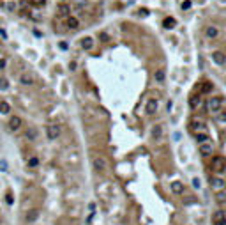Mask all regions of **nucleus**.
Here are the masks:
<instances>
[{"instance_id": "nucleus-1", "label": "nucleus", "mask_w": 226, "mask_h": 225, "mask_svg": "<svg viewBox=\"0 0 226 225\" xmlns=\"http://www.w3.org/2000/svg\"><path fill=\"white\" fill-rule=\"evenodd\" d=\"M223 106V98L221 96H212L207 99V110L210 113H219Z\"/></svg>"}, {"instance_id": "nucleus-2", "label": "nucleus", "mask_w": 226, "mask_h": 225, "mask_svg": "<svg viewBox=\"0 0 226 225\" xmlns=\"http://www.w3.org/2000/svg\"><path fill=\"white\" fill-rule=\"evenodd\" d=\"M189 130H191V133L207 131V128H205V122H203L200 117H193V119L189 121Z\"/></svg>"}, {"instance_id": "nucleus-3", "label": "nucleus", "mask_w": 226, "mask_h": 225, "mask_svg": "<svg viewBox=\"0 0 226 225\" xmlns=\"http://www.w3.org/2000/svg\"><path fill=\"white\" fill-rule=\"evenodd\" d=\"M92 163H94V169L97 170V172H104V170L108 169V161H106L104 156H95Z\"/></svg>"}, {"instance_id": "nucleus-4", "label": "nucleus", "mask_w": 226, "mask_h": 225, "mask_svg": "<svg viewBox=\"0 0 226 225\" xmlns=\"http://www.w3.org/2000/svg\"><path fill=\"white\" fill-rule=\"evenodd\" d=\"M225 167H226L225 158H221V156H214L212 158V169L216 170V172H223Z\"/></svg>"}, {"instance_id": "nucleus-5", "label": "nucleus", "mask_w": 226, "mask_h": 225, "mask_svg": "<svg viewBox=\"0 0 226 225\" xmlns=\"http://www.w3.org/2000/svg\"><path fill=\"white\" fill-rule=\"evenodd\" d=\"M46 135H48L50 140H56L60 136V126L58 124H50L48 130H46Z\"/></svg>"}, {"instance_id": "nucleus-6", "label": "nucleus", "mask_w": 226, "mask_h": 225, "mask_svg": "<svg viewBox=\"0 0 226 225\" xmlns=\"http://www.w3.org/2000/svg\"><path fill=\"white\" fill-rule=\"evenodd\" d=\"M198 151H200L201 156L207 158V156H212V154H214V146H212L210 142H205V144H200V146H198Z\"/></svg>"}, {"instance_id": "nucleus-7", "label": "nucleus", "mask_w": 226, "mask_h": 225, "mask_svg": "<svg viewBox=\"0 0 226 225\" xmlns=\"http://www.w3.org/2000/svg\"><path fill=\"white\" fill-rule=\"evenodd\" d=\"M212 222H214V225H226L225 211H216V213L212 214Z\"/></svg>"}, {"instance_id": "nucleus-8", "label": "nucleus", "mask_w": 226, "mask_h": 225, "mask_svg": "<svg viewBox=\"0 0 226 225\" xmlns=\"http://www.w3.org/2000/svg\"><path fill=\"white\" fill-rule=\"evenodd\" d=\"M157 108H159V101L157 99H149L147 105H145V112L149 113V115H154V113L157 112Z\"/></svg>"}, {"instance_id": "nucleus-9", "label": "nucleus", "mask_w": 226, "mask_h": 225, "mask_svg": "<svg viewBox=\"0 0 226 225\" xmlns=\"http://www.w3.org/2000/svg\"><path fill=\"white\" fill-rule=\"evenodd\" d=\"M189 105H191L193 110H198V108L203 105V98H201V94H194V96L189 99Z\"/></svg>"}, {"instance_id": "nucleus-10", "label": "nucleus", "mask_w": 226, "mask_h": 225, "mask_svg": "<svg viewBox=\"0 0 226 225\" xmlns=\"http://www.w3.org/2000/svg\"><path fill=\"white\" fill-rule=\"evenodd\" d=\"M9 130L11 131H16V130H19V126H21V119L19 117H16V115H11L9 117Z\"/></svg>"}, {"instance_id": "nucleus-11", "label": "nucleus", "mask_w": 226, "mask_h": 225, "mask_svg": "<svg viewBox=\"0 0 226 225\" xmlns=\"http://www.w3.org/2000/svg\"><path fill=\"white\" fill-rule=\"evenodd\" d=\"M212 60H214L217 66H225L226 64V55L223 52H214V53H212Z\"/></svg>"}, {"instance_id": "nucleus-12", "label": "nucleus", "mask_w": 226, "mask_h": 225, "mask_svg": "<svg viewBox=\"0 0 226 225\" xmlns=\"http://www.w3.org/2000/svg\"><path fill=\"white\" fill-rule=\"evenodd\" d=\"M37 216H39L37 209H28V211L25 213V222H27V224H34V222L37 220Z\"/></svg>"}, {"instance_id": "nucleus-13", "label": "nucleus", "mask_w": 226, "mask_h": 225, "mask_svg": "<svg viewBox=\"0 0 226 225\" xmlns=\"http://www.w3.org/2000/svg\"><path fill=\"white\" fill-rule=\"evenodd\" d=\"M65 27H69L71 30H76V28H80V21L76 16H67L65 20Z\"/></svg>"}, {"instance_id": "nucleus-14", "label": "nucleus", "mask_w": 226, "mask_h": 225, "mask_svg": "<svg viewBox=\"0 0 226 225\" xmlns=\"http://www.w3.org/2000/svg\"><path fill=\"white\" fill-rule=\"evenodd\" d=\"M194 138H196V142H198V146L200 144H205L210 140V136H208L207 131H200V133H194Z\"/></svg>"}, {"instance_id": "nucleus-15", "label": "nucleus", "mask_w": 226, "mask_h": 225, "mask_svg": "<svg viewBox=\"0 0 226 225\" xmlns=\"http://www.w3.org/2000/svg\"><path fill=\"white\" fill-rule=\"evenodd\" d=\"M150 135H152V138H154V140H159V138L163 136V126H159V124H155V126L152 128Z\"/></svg>"}, {"instance_id": "nucleus-16", "label": "nucleus", "mask_w": 226, "mask_h": 225, "mask_svg": "<svg viewBox=\"0 0 226 225\" xmlns=\"http://www.w3.org/2000/svg\"><path fill=\"white\" fill-rule=\"evenodd\" d=\"M81 48H83V50H92V48H94V39L92 38H83L81 39Z\"/></svg>"}, {"instance_id": "nucleus-17", "label": "nucleus", "mask_w": 226, "mask_h": 225, "mask_svg": "<svg viewBox=\"0 0 226 225\" xmlns=\"http://www.w3.org/2000/svg\"><path fill=\"white\" fill-rule=\"evenodd\" d=\"M164 78H166L164 69H155V73H154V80H155L157 83H163V82H164Z\"/></svg>"}, {"instance_id": "nucleus-18", "label": "nucleus", "mask_w": 226, "mask_h": 225, "mask_svg": "<svg viewBox=\"0 0 226 225\" xmlns=\"http://www.w3.org/2000/svg\"><path fill=\"white\" fill-rule=\"evenodd\" d=\"M171 191H173V193H177V195L184 193V184H182L180 181H175V183H171Z\"/></svg>"}, {"instance_id": "nucleus-19", "label": "nucleus", "mask_w": 226, "mask_h": 225, "mask_svg": "<svg viewBox=\"0 0 226 225\" xmlns=\"http://www.w3.org/2000/svg\"><path fill=\"white\" fill-rule=\"evenodd\" d=\"M210 186L214 188V190H221V188H225V181L219 179V177H214V179L210 181Z\"/></svg>"}, {"instance_id": "nucleus-20", "label": "nucleus", "mask_w": 226, "mask_h": 225, "mask_svg": "<svg viewBox=\"0 0 226 225\" xmlns=\"http://www.w3.org/2000/svg\"><path fill=\"white\" fill-rule=\"evenodd\" d=\"M205 34H207V38L214 39V38H217V36H219V30H217L216 27H207V30H205Z\"/></svg>"}, {"instance_id": "nucleus-21", "label": "nucleus", "mask_w": 226, "mask_h": 225, "mask_svg": "<svg viewBox=\"0 0 226 225\" xmlns=\"http://www.w3.org/2000/svg\"><path fill=\"white\" fill-rule=\"evenodd\" d=\"M216 200H217V204L219 206H226V191H219L217 195H216Z\"/></svg>"}, {"instance_id": "nucleus-22", "label": "nucleus", "mask_w": 226, "mask_h": 225, "mask_svg": "<svg viewBox=\"0 0 226 225\" xmlns=\"http://www.w3.org/2000/svg\"><path fill=\"white\" fill-rule=\"evenodd\" d=\"M19 82H21V83H25V85H32V83H34V78H32L30 75H27V73H25V75L19 76Z\"/></svg>"}, {"instance_id": "nucleus-23", "label": "nucleus", "mask_w": 226, "mask_h": 225, "mask_svg": "<svg viewBox=\"0 0 226 225\" xmlns=\"http://www.w3.org/2000/svg\"><path fill=\"white\" fill-rule=\"evenodd\" d=\"M214 89V85L210 83V82H203V85H201V89H200V94H207V92H210Z\"/></svg>"}, {"instance_id": "nucleus-24", "label": "nucleus", "mask_w": 226, "mask_h": 225, "mask_svg": "<svg viewBox=\"0 0 226 225\" xmlns=\"http://www.w3.org/2000/svg\"><path fill=\"white\" fill-rule=\"evenodd\" d=\"M175 23H177V21H175L173 18H164V21H163L164 28H173V27H175Z\"/></svg>"}, {"instance_id": "nucleus-25", "label": "nucleus", "mask_w": 226, "mask_h": 225, "mask_svg": "<svg viewBox=\"0 0 226 225\" xmlns=\"http://www.w3.org/2000/svg\"><path fill=\"white\" fill-rule=\"evenodd\" d=\"M58 11H60V14H62V16H69V11H71V9H69V5L62 4V5L58 7Z\"/></svg>"}, {"instance_id": "nucleus-26", "label": "nucleus", "mask_w": 226, "mask_h": 225, "mask_svg": "<svg viewBox=\"0 0 226 225\" xmlns=\"http://www.w3.org/2000/svg\"><path fill=\"white\" fill-rule=\"evenodd\" d=\"M9 105H7V101H0V113H9Z\"/></svg>"}, {"instance_id": "nucleus-27", "label": "nucleus", "mask_w": 226, "mask_h": 225, "mask_svg": "<svg viewBox=\"0 0 226 225\" xmlns=\"http://www.w3.org/2000/svg\"><path fill=\"white\" fill-rule=\"evenodd\" d=\"M27 136H28L30 140H36V138H37V131H36L34 128H28V131H27Z\"/></svg>"}, {"instance_id": "nucleus-28", "label": "nucleus", "mask_w": 226, "mask_h": 225, "mask_svg": "<svg viewBox=\"0 0 226 225\" xmlns=\"http://www.w3.org/2000/svg\"><path fill=\"white\" fill-rule=\"evenodd\" d=\"M37 165H39V158L32 156V158L28 160V167H30V169H34V167H37Z\"/></svg>"}, {"instance_id": "nucleus-29", "label": "nucleus", "mask_w": 226, "mask_h": 225, "mask_svg": "<svg viewBox=\"0 0 226 225\" xmlns=\"http://www.w3.org/2000/svg\"><path fill=\"white\" fill-rule=\"evenodd\" d=\"M193 186H194V188L201 186V183H200V179H198V177H194V179H193Z\"/></svg>"}, {"instance_id": "nucleus-30", "label": "nucleus", "mask_w": 226, "mask_h": 225, "mask_svg": "<svg viewBox=\"0 0 226 225\" xmlns=\"http://www.w3.org/2000/svg\"><path fill=\"white\" fill-rule=\"evenodd\" d=\"M32 2H34L36 5H44V4H46V0H32Z\"/></svg>"}, {"instance_id": "nucleus-31", "label": "nucleus", "mask_w": 226, "mask_h": 225, "mask_svg": "<svg viewBox=\"0 0 226 225\" xmlns=\"http://www.w3.org/2000/svg\"><path fill=\"white\" fill-rule=\"evenodd\" d=\"M189 7H191V2H184L182 4V9H189Z\"/></svg>"}, {"instance_id": "nucleus-32", "label": "nucleus", "mask_w": 226, "mask_h": 225, "mask_svg": "<svg viewBox=\"0 0 226 225\" xmlns=\"http://www.w3.org/2000/svg\"><path fill=\"white\" fill-rule=\"evenodd\" d=\"M223 172H225V174H226V167H225V170H223Z\"/></svg>"}, {"instance_id": "nucleus-33", "label": "nucleus", "mask_w": 226, "mask_h": 225, "mask_svg": "<svg viewBox=\"0 0 226 225\" xmlns=\"http://www.w3.org/2000/svg\"><path fill=\"white\" fill-rule=\"evenodd\" d=\"M225 188H226V181H225Z\"/></svg>"}, {"instance_id": "nucleus-34", "label": "nucleus", "mask_w": 226, "mask_h": 225, "mask_svg": "<svg viewBox=\"0 0 226 225\" xmlns=\"http://www.w3.org/2000/svg\"><path fill=\"white\" fill-rule=\"evenodd\" d=\"M225 207H226V206H225Z\"/></svg>"}]
</instances>
